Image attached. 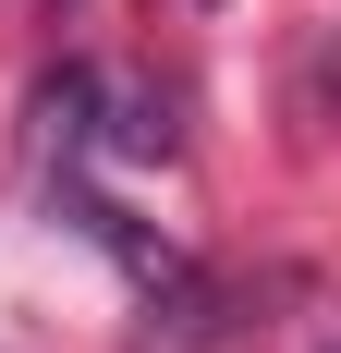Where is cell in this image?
<instances>
[{
	"instance_id": "1",
	"label": "cell",
	"mask_w": 341,
	"mask_h": 353,
	"mask_svg": "<svg viewBox=\"0 0 341 353\" xmlns=\"http://www.w3.org/2000/svg\"><path fill=\"white\" fill-rule=\"evenodd\" d=\"M86 110H98V73H61V85L37 98V122H49L61 146H86Z\"/></svg>"
},
{
	"instance_id": "2",
	"label": "cell",
	"mask_w": 341,
	"mask_h": 353,
	"mask_svg": "<svg viewBox=\"0 0 341 353\" xmlns=\"http://www.w3.org/2000/svg\"><path fill=\"white\" fill-rule=\"evenodd\" d=\"M110 146H122V159H170V110H159V98H135L122 122H110Z\"/></svg>"
}]
</instances>
